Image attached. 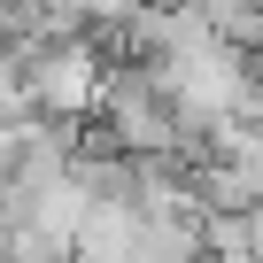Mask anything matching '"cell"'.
<instances>
[{"instance_id":"6da1fadb","label":"cell","mask_w":263,"mask_h":263,"mask_svg":"<svg viewBox=\"0 0 263 263\" xmlns=\"http://www.w3.org/2000/svg\"><path fill=\"white\" fill-rule=\"evenodd\" d=\"M101 78H108V62H101L93 39H54V47H39V54H31V116L78 132V124L93 116V101H101Z\"/></svg>"},{"instance_id":"7a4b0ae2","label":"cell","mask_w":263,"mask_h":263,"mask_svg":"<svg viewBox=\"0 0 263 263\" xmlns=\"http://www.w3.org/2000/svg\"><path fill=\"white\" fill-rule=\"evenodd\" d=\"M16 132L24 124H0V186H8V171H16Z\"/></svg>"}]
</instances>
